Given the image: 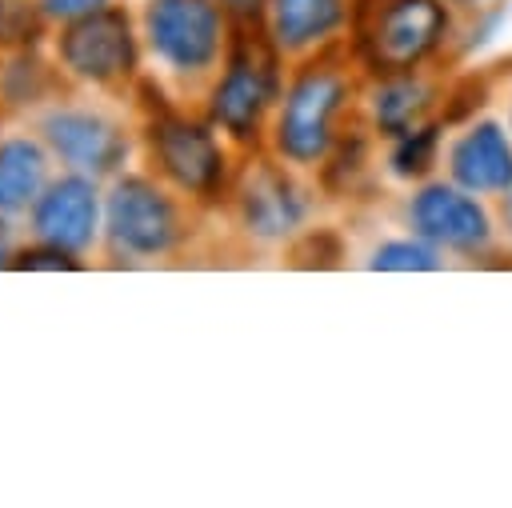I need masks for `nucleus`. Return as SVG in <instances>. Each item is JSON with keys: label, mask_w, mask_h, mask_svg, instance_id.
Instances as JSON below:
<instances>
[{"label": "nucleus", "mask_w": 512, "mask_h": 508, "mask_svg": "<svg viewBox=\"0 0 512 508\" xmlns=\"http://www.w3.org/2000/svg\"><path fill=\"white\" fill-rule=\"evenodd\" d=\"M404 228L424 236L448 260H468V264H484L508 248L500 220H496V204L460 188L444 172L408 188Z\"/></svg>", "instance_id": "20e7f679"}, {"label": "nucleus", "mask_w": 512, "mask_h": 508, "mask_svg": "<svg viewBox=\"0 0 512 508\" xmlns=\"http://www.w3.org/2000/svg\"><path fill=\"white\" fill-rule=\"evenodd\" d=\"M12 264H16V268H48V272H60V268H80L72 252L52 248V244H40V240H36V248H24V252H20Z\"/></svg>", "instance_id": "6ab92c4d"}, {"label": "nucleus", "mask_w": 512, "mask_h": 508, "mask_svg": "<svg viewBox=\"0 0 512 508\" xmlns=\"http://www.w3.org/2000/svg\"><path fill=\"white\" fill-rule=\"evenodd\" d=\"M44 132V144L52 156H60L72 172H84V176H108L124 164L128 156V136L116 120L100 116V112H88V108H56L44 116L40 124Z\"/></svg>", "instance_id": "f8f14e48"}, {"label": "nucleus", "mask_w": 512, "mask_h": 508, "mask_svg": "<svg viewBox=\"0 0 512 508\" xmlns=\"http://www.w3.org/2000/svg\"><path fill=\"white\" fill-rule=\"evenodd\" d=\"M44 172H48V156L36 140L28 136L0 140V216L24 212L28 204H36L44 188Z\"/></svg>", "instance_id": "dca6fc26"}, {"label": "nucleus", "mask_w": 512, "mask_h": 508, "mask_svg": "<svg viewBox=\"0 0 512 508\" xmlns=\"http://www.w3.org/2000/svg\"><path fill=\"white\" fill-rule=\"evenodd\" d=\"M356 0H268L264 32L284 60H304L348 44Z\"/></svg>", "instance_id": "ddd939ff"}, {"label": "nucleus", "mask_w": 512, "mask_h": 508, "mask_svg": "<svg viewBox=\"0 0 512 508\" xmlns=\"http://www.w3.org/2000/svg\"><path fill=\"white\" fill-rule=\"evenodd\" d=\"M296 172L300 168L268 152V156H248L244 168L232 176L236 220L256 244H292L308 228L312 196Z\"/></svg>", "instance_id": "39448f33"}, {"label": "nucleus", "mask_w": 512, "mask_h": 508, "mask_svg": "<svg viewBox=\"0 0 512 508\" xmlns=\"http://www.w3.org/2000/svg\"><path fill=\"white\" fill-rule=\"evenodd\" d=\"M364 264H368L372 272H440V268L448 264V256L436 252L424 236L404 232V236L380 240V244L368 252Z\"/></svg>", "instance_id": "f3484780"}, {"label": "nucleus", "mask_w": 512, "mask_h": 508, "mask_svg": "<svg viewBox=\"0 0 512 508\" xmlns=\"http://www.w3.org/2000/svg\"><path fill=\"white\" fill-rule=\"evenodd\" d=\"M508 16H512V0H508Z\"/></svg>", "instance_id": "a878e982"}, {"label": "nucleus", "mask_w": 512, "mask_h": 508, "mask_svg": "<svg viewBox=\"0 0 512 508\" xmlns=\"http://www.w3.org/2000/svg\"><path fill=\"white\" fill-rule=\"evenodd\" d=\"M0 16H4V0H0Z\"/></svg>", "instance_id": "bb28decb"}, {"label": "nucleus", "mask_w": 512, "mask_h": 508, "mask_svg": "<svg viewBox=\"0 0 512 508\" xmlns=\"http://www.w3.org/2000/svg\"><path fill=\"white\" fill-rule=\"evenodd\" d=\"M0 88H4L8 104H36V100H40V92L48 88V72H44V64H40L36 56L20 52V56L4 68Z\"/></svg>", "instance_id": "a211bd4d"}, {"label": "nucleus", "mask_w": 512, "mask_h": 508, "mask_svg": "<svg viewBox=\"0 0 512 508\" xmlns=\"http://www.w3.org/2000/svg\"><path fill=\"white\" fill-rule=\"evenodd\" d=\"M212 128V120L204 124L168 108L156 112V120L148 124V148L156 168L164 172V180L196 200H216L232 188V164Z\"/></svg>", "instance_id": "0eeeda50"}, {"label": "nucleus", "mask_w": 512, "mask_h": 508, "mask_svg": "<svg viewBox=\"0 0 512 508\" xmlns=\"http://www.w3.org/2000/svg\"><path fill=\"white\" fill-rule=\"evenodd\" d=\"M96 232H100V192H96L92 176L68 172L40 188V196L32 204V236L40 244L80 256L92 248Z\"/></svg>", "instance_id": "4468645a"}, {"label": "nucleus", "mask_w": 512, "mask_h": 508, "mask_svg": "<svg viewBox=\"0 0 512 508\" xmlns=\"http://www.w3.org/2000/svg\"><path fill=\"white\" fill-rule=\"evenodd\" d=\"M448 132H452V124H448L444 116H432V120H424V124H416V128H408V132L384 140V144H388V148H384V168H388V176L400 180V184H408V188L420 184V180H428V176H436L440 164H444Z\"/></svg>", "instance_id": "2eb2a0df"}, {"label": "nucleus", "mask_w": 512, "mask_h": 508, "mask_svg": "<svg viewBox=\"0 0 512 508\" xmlns=\"http://www.w3.org/2000/svg\"><path fill=\"white\" fill-rule=\"evenodd\" d=\"M144 36L172 72L204 76L224 60L232 20L216 0H152L144 12Z\"/></svg>", "instance_id": "423d86ee"}, {"label": "nucleus", "mask_w": 512, "mask_h": 508, "mask_svg": "<svg viewBox=\"0 0 512 508\" xmlns=\"http://www.w3.org/2000/svg\"><path fill=\"white\" fill-rule=\"evenodd\" d=\"M460 16L444 0H356L348 52L364 76L452 64Z\"/></svg>", "instance_id": "f03ea898"}, {"label": "nucleus", "mask_w": 512, "mask_h": 508, "mask_svg": "<svg viewBox=\"0 0 512 508\" xmlns=\"http://www.w3.org/2000/svg\"><path fill=\"white\" fill-rule=\"evenodd\" d=\"M224 8V16L232 20V28H252V24H264V12H268V0H216Z\"/></svg>", "instance_id": "aec40b11"}, {"label": "nucleus", "mask_w": 512, "mask_h": 508, "mask_svg": "<svg viewBox=\"0 0 512 508\" xmlns=\"http://www.w3.org/2000/svg\"><path fill=\"white\" fill-rule=\"evenodd\" d=\"M284 56L260 24L232 28L224 72L208 92V120L240 148H256L284 92Z\"/></svg>", "instance_id": "7ed1b4c3"}, {"label": "nucleus", "mask_w": 512, "mask_h": 508, "mask_svg": "<svg viewBox=\"0 0 512 508\" xmlns=\"http://www.w3.org/2000/svg\"><path fill=\"white\" fill-rule=\"evenodd\" d=\"M444 68H416V72H388V76H364L360 88V120L376 140H392L432 116H444L448 104Z\"/></svg>", "instance_id": "9b49d317"}, {"label": "nucleus", "mask_w": 512, "mask_h": 508, "mask_svg": "<svg viewBox=\"0 0 512 508\" xmlns=\"http://www.w3.org/2000/svg\"><path fill=\"white\" fill-rule=\"evenodd\" d=\"M104 232L116 256L152 260V256H168L180 244L184 220L176 200L160 184L144 176H124L112 184L104 200Z\"/></svg>", "instance_id": "6e6552de"}, {"label": "nucleus", "mask_w": 512, "mask_h": 508, "mask_svg": "<svg viewBox=\"0 0 512 508\" xmlns=\"http://www.w3.org/2000/svg\"><path fill=\"white\" fill-rule=\"evenodd\" d=\"M360 88L364 72L348 44L296 60L268 124V152L300 172H316L360 112Z\"/></svg>", "instance_id": "f257e3e1"}, {"label": "nucleus", "mask_w": 512, "mask_h": 508, "mask_svg": "<svg viewBox=\"0 0 512 508\" xmlns=\"http://www.w3.org/2000/svg\"><path fill=\"white\" fill-rule=\"evenodd\" d=\"M456 16H476V12H484V8H496V4H504V0H444Z\"/></svg>", "instance_id": "5701e85b"}, {"label": "nucleus", "mask_w": 512, "mask_h": 508, "mask_svg": "<svg viewBox=\"0 0 512 508\" xmlns=\"http://www.w3.org/2000/svg\"><path fill=\"white\" fill-rule=\"evenodd\" d=\"M500 116H504V124L512 128V80H508V92H504V112H500Z\"/></svg>", "instance_id": "393cba45"}, {"label": "nucleus", "mask_w": 512, "mask_h": 508, "mask_svg": "<svg viewBox=\"0 0 512 508\" xmlns=\"http://www.w3.org/2000/svg\"><path fill=\"white\" fill-rule=\"evenodd\" d=\"M492 204H496V220H500V232H504V240H508V248H512V188H508L504 196H496Z\"/></svg>", "instance_id": "4be33fe9"}, {"label": "nucleus", "mask_w": 512, "mask_h": 508, "mask_svg": "<svg viewBox=\"0 0 512 508\" xmlns=\"http://www.w3.org/2000/svg\"><path fill=\"white\" fill-rule=\"evenodd\" d=\"M440 172L484 200L504 196L512 188V128L504 116L472 112L452 124Z\"/></svg>", "instance_id": "9d476101"}, {"label": "nucleus", "mask_w": 512, "mask_h": 508, "mask_svg": "<svg viewBox=\"0 0 512 508\" xmlns=\"http://www.w3.org/2000/svg\"><path fill=\"white\" fill-rule=\"evenodd\" d=\"M12 264V236H8V224L0 220V268Z\"/></svg>", "instance_id": "b1692460"}, {"label": "nucleus", "mask_w": 512, "mask_h": 508, "mask_svg": "<svg viewBox=\"0 0 512 508\" xmlns=\"http://www.w3.org/2000/svg\"><path fill=\"white\" fill-rule=\"evenodd\" d=\"M104 4L108 0H40V16H48V20H76V16L96 12Z\"/></svg>", "instance_id": "412c9836"}, {"label": "nucleus", "mask_w": 512, "mask_h": 508, "mask_svg": "<svg viewBox=\"0 0 512 508\" xmlns=\"http://www.w3.org/2000/svg\"><path fill=\"white\" fill-rule=\"evenodd\" d=\"M56 48H60V64L76 80H88V84H120L140 64L128 12L108 8V4L76 20H64Z\"/></svg>", "instance_id": "1a4fd4ad"}]
</instances>
